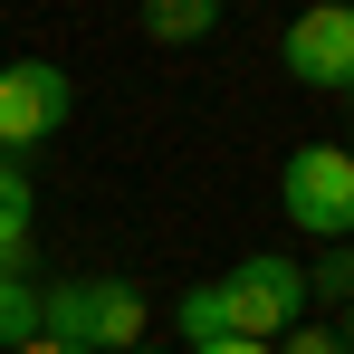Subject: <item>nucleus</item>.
I'll return each mask as SVG.
<instances>
[{
	"label": "nucleus",
	"instance_id": "10",
	"mask_svg": "<svg viewBox=\"0 0 354 354\" xmlns=\"http://www.w3.org/2000/svg\"><path fill=\"white\" fill-rule=\"evenodd\" d=\"M316 297H326V306H354V249H326V259L306 268V306H316Z\"/></svg>",
	"mask_w": 354,
	"mask_h": 354
},
{
	"label": "nucleus",
	"instance_id": "14",
	"mask_svg": "<svg viewBox=\"0 0 354 354\" xmlns=\"http://www.w3.org/2000/svg\"><path fill=\"white\" fill-rule=\"evenodd\" d=\"M335 335H345V354H354V306H345V326H335Z\"/></svg>",
	"mask_w": 354,
	"mask_h": 354
},
{
	"label": "nucleus",
	"instance_id": "5",
	"mask_svg": "<svg viewBox=\"0 0 354 354\" xmlns=\"http://www.w3.org/2000/svg\"><path fill=\"white\" fill-rule=\"evenodd\" d=\"M278 58H288L297 86H316V96H354V10H345V0L297 10L288 39H278Z\"/></svg>",
	"mask_w": 354,
	"mask_h": 354
},
{
	"label": "nucleus",
	"instance_id": "11",
	"mask_svg": "<svg viewBox=\"0 0 354 354\" xmlns=\"http://www.w3.org/2000/svg\"><path fill=\"white\" fill-rule=\"evenodd\" d=\"M268 354H345V335L306 316V326H288V335H278V345H268Z\"/></svg>",
	"mask_w": 354,
	"mask_h": 354
},
{
	"label": "nucleus",
	"instance_id": "16",
	"mask_svg": "<svg viewBox=\"0 0 354 354\" xmlns=\"http://www.w3.org/2000/svg\"><path fill=\"white\" fill-rule=\"evenodd\" d=\"M134 354H153V345H134Z\"/></svg>",
	"mask_w": 354,
	"mask_h": 354
},
{
	"label": "nucleus",
	"instance_id": "2",
	"mask_svg": "<svg viewBox=\"0 0 354 354\" xmlns=\"http://www.w3.org/2000/svg\"><path fill=\"white\" fill-rule=\"evenodd\" d=\"M278 211H288V230L354 249V153L345 144H297L278 163Z\"/></svg>",
	"mask_w": 354,
	"mask_h": 354
},
{
	"label": "nucleus",
	"instance_id": "3",
	"mask_svg": "<svg viewBox=\"0 0 354 354\" xmlns=\"http://www.w3.org/2000/svg\"><path fill=\"white\" fill-rule=\"evenodd\" d=\"M221 306H230L239 345H278L288 326H306V268L278 259V249H249L230 278H221Z\"/></svg>",
	"mask_w": 354,
	"mask_h": 354
},
{
	"label": "nucleus",
	"instance_id": "9",
	"mask_svg": "<svg viewBox=\"0 0 354 354\" xmlns=\"http://www.w3.org/2000/svg\"><path fill=\"white\" fill-rule=\"evenodd\" d=\"M39 306H48V278H0V354L39 335Z\"/></svg>",
	"mask_w": 354,
	"mask_h": 354
},
{
	"label": "nucleus",
	"instance_id": "4",
	"mask_svg": "<svg viewBox=\"0 0 354 354\" xmlns=\"http://www.w3.org/2000/svg\"><path fill=\"white\" fill-rule=\"evenodd\" d=\"M67 106H77V86L58 58H10L0 67V163H29L67 124Z\"/></svg>",
	"mask_w": 354,
	"mask_h": 354
},
{
	"label": "nucleus",
	"instance_id": "8",
	"mask_svg": "<svg viewBox=\"0 0 354 354\" xmlns=\"http://www.w3.org/2000/svg\"><path fill=\"white\" fill-rule=\"evenodd\" d=\"M173 326H182V345L201 354V345H230V306H221V278H192L173 306Z\"/></svg>",
	"mask_w": 354,
	"mask_h": 354
},
{
	"label": "nucleus",
	"instance_id": "1",
	"mask_svg": "<svg viewBox=\"0 0 354 354\" xmlns=\"http://www.w3.org/2000/svg\"><path fill=\"white\" fill-rule=\"evenodd\" d=\"M144 288L134 278H48V306H39V335H58L77 354H134L144 335Z\"/></svg>",
	"mask_w": 354,
	"mask_h": 354
},
{
	"label": "nucleus",
	"instance_id": "7",
	"mask_svg": "<svg viewBox=\"0 0 354 354\" xmlns=\"http://www.w3.org/2000/svg\"><path fill=\"white\" fill-rule=\"evenodd\" d=\"M211 29H221V0H144V39H163V48H192Z\"/></svg>",
	"mask_w": 354,
	"mask_h": 354
},
{
	"label": "nucleus",
	"instance_id": "6",
	"mask_svg": "<svg viewBox=\"0 0 354 354\" xmlns=\"http://www.w3.org/2000/svg\"><path fill=\"white\" fill-rule=\"evenodd\" d=\"M29 239H39V182L29 163H0V278H29Z\"/></svg>",
	"mask_w": 354,
	"mask_h": 354
},
{
	"label": "nucleus",
	"instance_id": "12",
	"mask_svg": "<svg viewBox=\"0 0 354 354\" xmlns=\"http://www.w3.org/2000/svg\"><path fill=\"white\" fill-rule=\"evenodd\" d=\"M19 354H77V345H58V335H29V345H19Z\"/></svg>",
	"mask_w": 354,
	"mask_h": 354
},
{
	"label": "nucleus",
	"instance_id": "15",
	"mask_svg": "<svg viewBox=\"0 0 354 354\" xmlns=\"http://www.w3.org/2000/svg\"><path fill=\"white\" fill-rule=\"evenodd\" d=\"M345 153H354V134H345Z\"/></svg>",
	"mask_w": 354,
	"mask_h": 354
},
{
	"label": "nucleus",
	"instance_id": "13",
	"mask_svg": "<svg viewBox=\"0 0 354 354\" xmlns=\"http://www.w3.org/2000/svg\"><path fill=\"white\" fill-rule=\"evenodd\" d=\"M201 354H268V345H239V335H230V345H201Z\"/></svg>",
	"mask_w": 354,
	"mask_h": 354
}]
</instances>
